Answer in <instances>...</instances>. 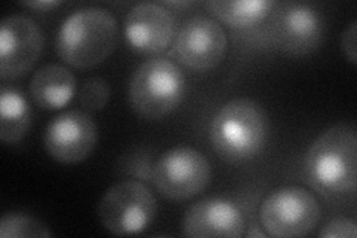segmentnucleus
<instances>
[{"label": "nucleus", "mask_w": 357, "mask_h": 238, "mask_svg": "<svg viewBox=\"0 0 357 238\" xmlns=\"http://www.w3.org/2000/svg\"><path fill=\"white\" fill-rule=\"evenodd\" d=\"M259 219L270 237H305L320 221V206L310 191L299 186H284L265 198Z\"/></svg>", "instance_id": "423d86ee"}, {"label": "nucleus", "mask_w": 357, "mask_h": 238, "mask_svg": "<svg viewBox=\"0 0 357 238\" xmlns=\"http://www.w3.org/2000/svg\"><path fill=\"white\" fill-rule=\"evenodd\" d=\"M250 238H253V237H259V238H265L266 237V234H264L262 231H259L258 228H256V226H255V228L248 234Z\"/></svg>", "instance_id": "5701e85b"}, {"label": "nucleus", "mask_w": 357, "mask_h": 238, "mask_svg": "<svg viewBox=\"0 0 357 238\" xmlns=\"http://www.w3.org/2000/svg\"><path fill=\"white\" fill-rule=\"evenodd\" d=\"M153 184L170 200H188L201 194L211 177L207 158L194 147L178 146L164 152L153 167Z\"/></svg>", "instance_id": "0eeeda50"}, {"label": "nucleus", "mask_w": 357, "mask_h": 238, "mask_svg": "<svg viewBox=\"0 0 357 238\" xmlns=\"http://www.w3.org/2000/svg\"><path fill=\"white\" fill-rule=\"evenodd\" d=\"M124 35L134 51L161 54L174 40L176 21L172 10L161 3H139L126 17Z\"/></svg>", "instance_id": "f8f14e48"}, {"label": "nucleus", "mask_w": 357, "mask_h": 238, "mask_svg": "<svg viewBox=\"0 0 357 238\" xmlns=\"http://www.w3.org/2000/svg\"><path fill=\"white\" fill-rule=\"evenodd\" d=\"M274 33L278 48L290 55L314 52L325 35V21L307 3H284L277 9Z\"/></svg>", "instance_id": "9b49d317"}, {"label": "nucleus", "mask_w": 357, "mask_h": 238, "mask_svg": "<svg viewBox=\"0 0 357 238\" xmlns=\"http://www.w3.org/2000/svg\"><path fill=\"white\" fill-rule=\"evenodd\" d=\"M245 222L236 204L223 198H204L185 213L183 234L191 238H237L244 234Z\"/></svg>", "instance_id": "ddd939ff"}, {"label": "nucleus", "mask_w": 357, "mask_h": 238, "mask_svg": "<svg viewBox=\"0 0 357 238\" xmlns=\"http://www.w3.org/2000/svg\"><path fill=\"white\" fill-rule=\"evenodd\" d=\"M31 124L29 101L14 88H2L0 93V140L15 144L26 137Z\"/></svg>", "instance_id": "2eb2a0df"}, {"label": "nucleus", "mask_w": 357, "mask_h": 238, "mask_svg": "<svg viewBox=\"0 0 357 238\" xmlns=\"http://www.w3.org/2000/svg\"><path fill=\"white\" fill-rule=\"evenodd\" d=\"M2 238H48L52 232L36 218L22 213H6L0 221Z\"/></svg>", "instance_id": "f3484780"}, {"label": "nucleus", "mask_w": 357, "mask_h": 238, "mask_svg": "<svg viewBox=\"0 0 357 238\" xmlns=\"http://www.w3.org/2000/svg\"><path fill=\"white\" fill-rule=\"evenodd\" d=\"M110 98V87L103 77H88L79 91V103L88 112H97L106 107Z\"/></svg>", "instance_id": "a211bd4d"}, {"label": "nucleus", "mask_w": 357, "mask_h": 238, "mask_svg": "<svg viewBox=\"0 0 357 238\" xmlns=\"http://www.w3.org/2000/svg\"><path fill=\"white\" fill-rule=\"evenodd\" d=\"M156 200L151 189L137 180L118 182L98 202V218L115 235H131L148 228L156 216Z\"/></svg>", "instance_id": "39448f33"}, {"label": "nucleus", "mask_w": 357, "mask_h": 238, "mask_svg": "<svg viewBox=\"0 0 357 238\" xmlns=\"http://www.w3.org/2000/svg\"><path fill=\"white\" fill-rule=\"evenodd\" d=\"M43 33L35 20L8 15L0 24V77L13 81L27 75L43 51Z\"/></svg>", "instance_id": "1a4fd4ad"}, {"label": "nucleus", "mask_w": 357, "mask_h": 238, "mask_svg": "<svg viewBox=\"0 0 357 238\" xmlns=\"http://www.w3.org/2000/svg\"><path fill=\"white\" fill-rule=\"evenodd\" d=\"M270 134V119L256 100L238 97L223 105L210 122L208 137L223 161L238 164L259 155Z\"/></svg>", "instance_id": "f03ea898"}, {"label": "nucleus", "mask_w": 357, "mask_h": 238, "mask_svg": "<svg viewBox=\"0 0 357 238\" xmlns=\"http://www.w3.org/2000/svg\"><path fill=\"white\" fill-rule=\"evenodd\" d=\"M307 184L326 197L353 194L357 182V134L337 124L311 143L304 160Z\"/></svg>", "instance_id": "f257e3e1"}, {"label": "nucleus", "mask_w": 357, "mask_h": 238, "mask_svg": "<svg viewBox=\"0 0 357 238\" xmlns=\"http://www.w3.org/2000/svg\"><path fill=\"white\" fill-rule=\"evenodd\" d=\"M185 75L172 60L156 57L134 72L128 100L134 112L144 119L160 121L178 107L185 97Z\"/></svg>", "instance_id": "20e7f679"}, {"label": "nucleus", "mask_w": 357, "mask_h": 238, "mask_svg": "<svg viewBox=\"0 0 357 238\" xmlns=\"http://www.w3.org/2000/svg\"><path fill=\"white\" fill-rule=\"evenodd\" d=\"M75 89L73 73L60 64L42 66L30 81V96L45 110L64 107L75 96Z\"/></svg>", "instance_id": "4468645a"}, {"label": "nucleus", "mask_w": 357, "mask_h": 238, "mask_svg": "<svg viewBox=\"0 0 357 238\" xmlns=\"http://www.w3.org/2000/svg\"><path fill=\"white\" fill-rule=\"evenodd\" d=\"M356 27H357V22L356 20L351 21V24L345 29V31L342 33V38H341V51L345 57V60H349L351 64H356L357 61V55H356V47H357V42H356Z\"/></svg>", "instance_id": "aec40b11"}, {"label": "nucleus", "mask_w": 357, "mask_h": 238, "mask_svg": "<svg viewBox=\"0 0 357 238\" xmlns=\"http://www.w3.org/2000/svg\"><path fill=\"white\" fill-rule=\"evenodd\" d=\"M118 45V22L105 8H85L67 17L55 38L60 59L75 69L102 64Z\"/></svg>", "instance_id": "7ed1b4c3"}, {"label": "nucleus", "mask_w": 357, "mask_h": 238, "mask_svg": "<svg viewBox=\"0 0 357 238\" xmlns=\"http://www.w3.org/2000/svg\"><path fill=\"white\" fill-rule=\"evenodd\" d=\"M161 5L167 6H173V8H185V6H194L197 5L195 2H162Z\"/></svg>", "instance_id": "4be33fe9"}, {"label": "nucleus", "mask_w": 357, "mask_h": 238, "mask_svg": "<svg viewBox=\"0 0 357 238\" xmlns=\"http://www.w3.org/2000/svg\"><path fill=\"white\" fill-rule=\"evenodd\" d=\"M228 39L218 21L207 17L186 20L176 31L170 55L192 70L216 67L227 52Z\"/></svg>", "instance_id": "6e6552de"}, {"label": "nucleus", "mask_w": 357, "mask_h": 238, "mask_svg": "<svg viewBox=\"0 0 357 238\" xmlns=\"http://www.w3.org/2000/svg\"><path fill=\"white\" fill-rule=\"evenodd\" d=\"M274 6L268 0H234V2L210 0L206 3L208 13L229 27L253 26L270 14Z\"/></svg>", "instance_id": "dca6fc26"}, {"label": "nucleus", "mask_w": 357, "mask_h": 238, "mask_svg": "<svg viewBox=\"0 0 357 238\" xmlns=\"http://www.w3.org/2000/svg\"><path fill=\"white\" fill-rule=\"evenodd\" d=\"M21 5L36 10H50L55 6H59L60 2H55V0H43V2H22Z\"/></svg>", "instance_id": "412c9836"}, {"label": "nucleus", "mask_w": 357, "mask_h": 238, "mask_svg": "<svg viewBox=\"0 0 357 238\" xmlns=\"http://www.w3.org/2000/svg\"><path fill=\"white\" fill-rule=\"evenodd\" d=\"M321 238H356V222L350 219H333L319 232Z\"/></svg>", "instance_id": "6ab92c4d"}, {"label": "nucleus", "mask_w": 357, "mask_h": 238, "mask_svg": "<svg viewBox=\"0 0 357 238\" xmlns=\"http://www.w3.org/2000/svg\"><path fill=\"white\" fill-rule=\"evenodd\" d=\"M94 119L84 110H67L55 117L43 133V147L52 160L63 164L81 163L97 146Z\"/></svg>", "instance_id": "9d476101"}]
</instances>
